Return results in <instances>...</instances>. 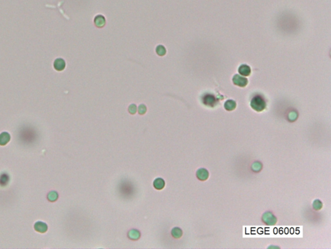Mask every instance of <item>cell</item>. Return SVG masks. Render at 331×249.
Masks as SVG:
<instances>
[{"instance_id":"cell-1","label":"cell","mask_w":331,"mask_h":249,"mask_svg":"<svg viewBox=\"0 0 331 249\" xmlns=\"http://www.w3.org/2000/svg\"><path fill=\"white\" fill-rule=\"evenodd\" d=\"M251 107L255 110V111L261 112L265 108L266 103L265 101L259 95H257L255 97H253V99L251 101Z\"/></svg>"},{"instance_id":"cell-2","label":"cell","mask_w":331,"mask_h":249,"mask_svg":"<svg viewBox=\"0 0 331 249\" xmlns=\"http://www.w3.org/2000/svg\"><path fill=\"white\" fill-rule=\"evenodd\" d=\"M263 221L268 225H274L277 223V219L270 212H266L263 215Z\"/></svg>"},{"instance_id":"cell-3","label":"cell","mask_w":331,"mask_h":249,"mask_svg":"<svg viewBox=\"0 0 331 249\" xmlns=\"http://www.w3.org/2000/svg\"><path fill=\"white\" fill-rule=\"evenodd\" d=\"M197 177L201 181H205L209 177V173L207 169L205 168H201L198 169L196 173Z\"/></svg>"},{"instance_id":"cell-4","label":"cell","mask_w":331,"mask_h":249,"mask_svg":"<svg viewBox=\"0 0 331 249\" xmlns=\"http://www.w3.org/2000/svg\"><path fill=\"white\" fill-rule=\"evenodd\" d=\"M233 82L235 85H237L241 87L245 86L248 83V80L245 78L241 77L238 75H235L233 78Z\"/></svg>"},{"instance_id":"cell-5","label":"cell","mask_w":331,"mask_h":249,"mask_svg":"<svg viewBox=\"0 0 331 249\" xmlns=\"http://www.w3.org/2000/svg\"><path fill=\"white\" fill-rule=\"evenodd\" d=\"M54 68L57 71H62L66 68V62L62 59H57L54 62Z\"/></svg>"},{"instance_id":"cell-6","label":"cell","mask_w":331,"mask_h":249,"mask_svg":"<svg viewBox=\"0 0 331 249\" xmlns=\"http://www.w3.org/2000/svg\"><path fill=\"white\" fill-rule=\"evenodd\" d=\"M34 229L37 232H38L45 233V232H47L48 227H47L46 223L41 222V221H38V222H36L35 225H34Z\"/></svg>"},{"instance_id":"cell-7","label":"cell","mask_w":331,"mask_h":249,"mask_svg":"<svg viewBox=\"0 0 331 249\" xmlns=\"http://www.w3.org/2000/svg\"><path fill=\"white\" fill-rule=\"evenodd\" d=\"M94 24L97 27L101 28L103 27L106 24V19L102 15H98V16L95 17L94 18Z\"/></svg>"},{"instance_id":"cell-8","label":"cell","mask_w":331,"mask_h":249,"mask_svg":"<svg viewBox=\"0 0 331 249\" xmlns=\"http://www.w3.org/2000/svg\"><path fill=\"white\" fill-rule=\"evenodd\" d=\"M11 139V136L7 132H3L0 134V145H5Z\"/></svg>"},{"instance_id":"cell-9","label":"cell","mask_w":331,"mask_h":249,"mask_svg":"<svg viewBox=\"0 0 331 249\" xmlns=\"http://www.w3.org/2000/svg\"><path fill=\"white\" fill-rule=\"evenodd\" d=\"M153 186L156 190H160L165 186V182L161 178H156L153 182Z\"/></svg>"},{"instance_id":"cell-10","label":"cell","mask_w":331,"mask_h":249,"mask_svg":"<svg viewBox=\"0 0 331 249\" xmlns=\"http://www.w3.org/2000/svg\"><path fill=\"white\" fill-rule=\"evenodd\" d=\"M215 98H214L213 96L211 95H206L205 98H204V103L206 105L212 106L213 104L215 103Z\"/></svg>"},{"instance_id":"cell-11","label":"cell","mask_w":331,"mask_h":249,"mask_svg":"<svg viewBox=\"0 0 331 249\" xmlns=\"http://www.w3.org/2000/svg\"><path fill=\"white\" fill-rule=\"evenodd\" d=\"M140 234L139 232V231L135 230V229L131 230L128 232V237L132 240H137L140 238Z\"/></svg>"},{"instance_id":"cell-12","label":"cell","mask_w":331,"mask_h":249,"mask_svg":"<svg viewBox=\"0 0 331 249\" xmlns=\"http://www.w3.org/2000/svg\"><path fill=\"white\" fill-rule=\"evenodd\" d=\"M239 72L240 74L243 75L244 76H248L250 74L251 70L249 66L246 65H242L239 68Z\"/></svg>"},{"instance_id":"cell-13","label":"cell","mask_w":331,"mask_h":249,"mask_svg":"<svg viewBox=\"0 0 331 249\" xmlns=\"http://www.w3.org/2000/svg\"><path fill=\"white\" fill-rule=\"evenodd\" d=\"M236 107V103L233 100H228L225 104V108L227 110H233Z\"/></svg>"},{"instance_id":"cell-14","label":"cell","mask_w":331,"mask_h":249,"mask_svg":"<svg viewBox=\"0 0 331 249\" xmlns=\"http://www.w3.org/2000/svg\"><path fill=\"white\" fill-rule=\"evenodd\" d=\"M171 235L173 238L176 239L180 238L182 236H183V231L181 228L178 227L174 228L172 230H171Z\"/></svg>"},{"instance_id":"cell-15","label":"cell","mask_w":331,"mask_h":249,"mask_svg":"<svg viewBox=\"0 0 331 249\" xmlns=\"http://www.w3.org/2000/svg\"><path fill=\"white\" fill-rule=\"evenodd\" d=\"M58 197V195L56 191H51V192L48 194V195H47V199H48V200L51 202L56 201Z\"/></svg>"},{"instance_id":"cell-16","label":"cell","mask_w":331,"mask_h":249,"mask_svg":"<svg viewBox=\"0 0 331 249\" xmlns=\"http://www.w3.org/2000/svg\"><path fill=\"white\" fill-rule=\"evenodd\" d=\"M156 52L159 56H164V55H165L166 53V48H164L163 46H161V45H160V46H158L157 47H156Z\"/></svg>"},{"instance_id":"cell-17","label":"cell","mask_w":331,"mask_h":249,"mask_svg":"<svg viewBox=\"0 0 331 249\" xmlns=\"http://www.w3.org/2000/svg\"><path fill=\"white\" fill-rule=\"evenodd\" d=\"M312 206H313V208H314V210H320V209H322L323 205H322V201H320V200L317 199V200H315L314 201Z\"/></svg>"},{"instance_id":"cell-18","label":"cell","mask_w":331,"mask_h":249,"mask_svg":"<svg viewBox=\"0 0 331 249\" xmlns=\"http://www.w3.org/2000/svg\"><path fill=\"white\" fill-rule=\"evenodd\" d=\"M147 111V108L145 104H141L139 105L138 106V112L139 114H140V115H144V114Z\"/></svg>"},{"instance_id":"cell-19","label":"cell","mask_w":331,"mask_h":249,"mask_svg":"<svg viewBox=\"0 0 331 249\" xmlns=\"http://www.w3.org/2000/svg\"><path fill=\"white\" fill-rule=\"evenodd\" d=\"M128 111L131 114H135L136 112V111H137V108H136V106L135 105V104H131V105L129 106V108H128Z\"/></svg>"}]
</instances>
